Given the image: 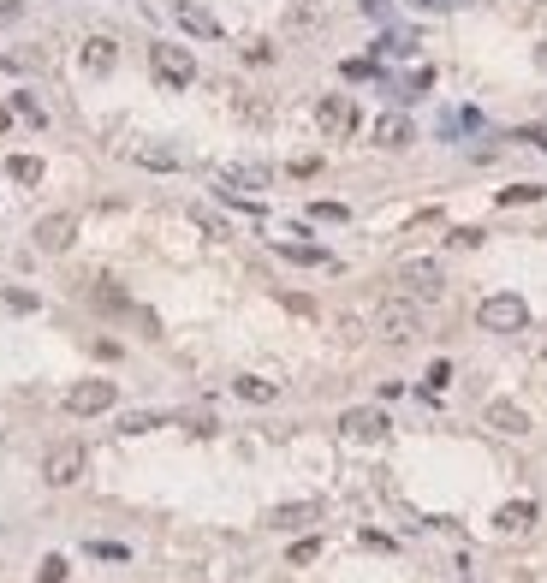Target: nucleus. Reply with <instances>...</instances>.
<instances>
[{
  "mask_svg": "<svg viewBox=\"0 0 547 583\" xmlns=\"http://www.w3.org/2000/svg\"><path fill=\"white\" fill-rule=\"evenodd\" d=\"M476 322L488 327V334H524L530 327V304L518 292H494V298L476 304Z\"/></svg>",
  "mask_w": 547,
  "mask_h": 583,
  "instance_id": "obj_1",
  "label": "nucleus"
},
{
  "mask_svg": "<svg viewBox=\"0 0 547 583\" xmlns=\"http://www.w3.org/2000/svg\"><path fill=\"white\" fill-rule=\"evenodd\" d=\"M393 286H399L404 298H440L447 274H440V262H434V257H404L399 268H393Z\"/></svg>",
  "mask_w": 547,
  "mask_h": 583,
  "instance_id": "obj_2",
  "label": "nucleus"
},
{
  "mask_svg": "<svg viewBox=\"0 0 547 583\" xmlns=\"http://www.w3.org/2000/svg\"><path fill=\"white\" fill-rule=\"evenodd\" d=\"M375 334L393 345H411L422 334V315H417V298H387L381 310H375Z\"/></svg>",
  "mask_w": 547,
  "mask_h": 583,
  "instance_id": "obj_3",
  "label": "nucleus"
},
{
  "mask_svg": "<svg viewBox=\"0 0 547 583\" xmlns=\"http://www.w3.org/2000/svg\"><path fill=\"white\" fill-rule=\"evenodd\" d=\"M84 465H89L84 441H54L48 458H42V476H48V488H72L78 476H84Z\"/></svg>",
  "mask_w": 547,
  "mask_h": 583,
  "instance_id": "obj_4",
  "label": "nucleus"
},
{
  "mask_svg": "<svg viewBox=\"0 0 547 583\" xmlns=\"http://www.w3.org/2000/svg\"><path fill=\"white\" fill-rule=\"evenodd\" d=\"M149 71H155L161 84L185 89L190 78H197V60H190V48H173V42H155L149 48Z\"/></svg>",
  "mask_w": 547,
  "mask_h": 583,
  "instance_id": "obj_5",
  "label": "nucleus"
},
{
  "mask_svg": "<svg viewBox=\"0 0 547 583\" xmlns=\"http://www.w3.org/2000/svg\"><path fill=\"white\" fill-rule=\"evenodd\" d=\"M114 399H119L114 381H78V387H66V411L72 417H101V411H114Z\"/></svg>",
  "mask_w": 547,
  "mask_h": 583,
  "instance_id": "obj_6",
  "label": "nucleus"
},
{
  "mask_svg": "<svg viewBox=\"0 0 547 583\" xmlns=\"http://www.w3.org/2000/svg\"><path fill=\"white\" fill-rule=\"evenodd\" d=\"M316 126L328 131V137H351V131H357V101L351 96H321L316 101Z\"/></svg>",
  "mask_w": 547,
  "mask_h": 583,
  "instance_id": "obj_7",
  "label": "nucleus"
},
{
  "mask_svg": "<svg viewBox=\"0 0 547 583\" xmlns=\"http://www.w3.org/2000/svg\"><path fill=\"white\" fill-rule=\"evenodd\" d=\"M72 239H78V221H72V214H42V221H36V250H42V257L72 250Z\"/></svg>",
  "mask_w": 547,
  "mask_h": 583,
  "instance_id": "obj_8",
  "label": "nucleus"
},
{
  "mask_svg": "<svg viewBox=\"0 0 547 583\" xmlns=\"http://www.w3.org/2000/svg\"><path fill=\"white\" fill-rule=\"evenodd\" d=\"M339 428H346L351 441H381V435H387V411H375V405H357V411H346L339 417Z\"/></svg>",
  "mask_w": 547,
  "mask_h": 583,
  "instance_id": "obj_9",
  "label": "nucleus"
},
{
  "mask_svg": "<svg viewBox=\"0 0 547 583\" xmlns=\"http://www.w3.org/2000/svg\"><path fill=\"white\" fill-rule=\"evenodd\" d=\"M274 173L262 167V161H232V167H220V185L227 191H268Z\"/></svg>",
  "mask_w": 547,
  "mask_h": 583,
  "instance_id": "obj_10",
  "label": "nucleus"
},
{
  "mask_svg": "<svg viewBox=\"0 0 547 583\" xmlns=\"http://www.w3.org/2000/svg\"><path fill=\"white\" fill-rule=\"evenodd\" d=\"M535 500H505L500 512H494V530H500V536H524V530H535Z\"/></svg>",
  "mask_w": 547,
  "mask_h": 583,
  "instance_id": "obj_11",
  "label": "nucleus"
},
{
  "mask_svg": "<svg viewBox=\"0 0 547 583\" xmlns=\"http://www.w3.org/2000/svg\"><path fill=\"white\" fill-rule=\"evenodd\" d=\"M482 423L500 428V435H524V428H530V417H524V405H512V399H488Z\"/></svg>",
  "mask_w": 547,
  "mask_h": 583,
  "instance_id": "obj_12",
  "label": "nucleus"
},
{
  "mask_svg": "<svg viewBox=\"0 0 547 583\" xmlns=\"http://www.w3.org/2000/svg\"><path fill=\"white\" fill-rule=\"evenodd\" d=\"M179 24H185L190 36H209V42L220 36V18L209 13V6H197V0H179Z\"/></svg>",
  "mask_w": 547,
  "mask_h": 583,
  "instance_id": "obj_13",
  "label": "nucleus"
},
{
  "mask_svg": "<svg viewBox=\"0 0 547 583\" xmlns=\"http://www.w3.org/2000/svg\"><path fill=\"white\" fill-rule=\"evenodd\" d=\"M84 66L96 71V78H101V71H114L119 66V42H114V36H89V42H84Z\"/></svg>",
  "mask_w": 547,
  "mask_h": 583,
  "instance_id": "obj_14",
  "label": "nucleus"
},
{
  "mask_svg": "<svg viewBox=\"0 0 547 583\" xmlns=\"http://www.w3.org/2000/svg\"><path fill=\"white\" fill-rule=\"evenodd\" d=\"M316 518H321L316 500H292V506H280L268 524H274V530H303V524H316Z\"/></svg>",
  "mask_w": 547,
  "mask_h": 583,
  "instance_id": "obj_15",
  "label": "nucleus"
},
{
  "mask_svg": "<svg viewBox=\"0 0 547 583\" xmlns=\"http://www.w3.org/2000/svg\"><path fill=\"white\" fill-rule=\"evenodd\" d=\"M375 143H381V149H404V143H411V119L404 114H381L375 119Z\"/></svg>",
  "mask_w": 547,
  "mask_h": 583,
  "instance_id": "obj_16",
  "label": "nucleus"
},
{
  "mask_svg": "<svg viewBox=\"0 0 547 583\" xmlns=\"http://www.w3.org/2000/svg\"><path fill=\"white\" fill-rule=\"evenodd\" d=\"M232 393L250 399V405H274V399H280V387L262 381V375H238V381H232Z\"/></svg>",
  "mask_w": 547,
  "mask_h": 583,
  "instance_id": "obj_17",
  "label": "nucleus"
},
{
  "mask_svg": "<svg viewBox=\"0 0 547 583\" xmlns=\"http://www.w3.org/2000/svg\"><path fill=\"white\" fill-rule=\"evenodd\" d=\"M6 173H13V179H18V185H42V161H36V155H13V161H6Z\"/></svg>",
  "mask_w": 547,
  "mask_h": 583,
  "instance_id": "obj_18",
  "label": "nucleus"
},
{
  "mask_svg": "<svg viewBox=\"0 0 547 583\" xmlns=\"http://www.w3.org/2000/svg\"><path fill=\"white\" fill-rule=\"evenodd\" d=\"M547 197V185H530V179H524V185H505L500 191V209H518V202H542Z\"/></svg>",
  "mask_w": 547,
  "mask_h": 583,
  "instance_id": "obj_19",
  "label": "nucleus"
},
{
  "mask_svg": "<svg viewBox=\"0 0 547 583\" xmlns=\"http://www.w3.org/2000/svg\"><path fill=\"white\" fill-rule=\"evenodd\" d=\"M149 428H161L155 411H125L119 417V435H149Z\"/></svg>",
  "mask_w": 547,
  "mask_h": 583,
  "instance_id": "obj_20",
  "label": "nucleus"
},
{
  "mask_svg": "<svg viewBox=\"0 0 547 583\" xmlns=\"http://www.w3.org/2000/svg\"><path fill=\"white\" fill-rule=\"evenodd\" d=\"M190 221H197V227L209 232V239H232V227L220 221V214H209V209H190Z\"/></svg>",
  "mask_w": 547,
  "mask_h": 583,
  "instance_id": "obj_21",
  "label": "nucleus"
},
{
  "mask_svg": "<svg viewBox=\"0 0 547 583\" xmlns=\"http://www.w3.org/2000/svg\"><path fill=\"white\" fill-rule=\"evenodd\" d=\"M280 257H292V262H328V250H316V244H280Z\"/></svg>",
  "mask_w": 547,
  "mask_h": 583,
  "instance_id": "obj_22",
  "label": "nucleus"
},
{
  "mask_svg": "<svg viewBox=\"0 0 547 583\" xmlns=\"http://www.w3.org/2000/svg\"><path fill=\"white\" fill-rule=\"evenodd\" d=\"M36 583H66V559H60V554H48L42 566H36Z\"/></svg>",
  "mask_w": 547,
  "mask_h": 583,
  "instance_id": "obj_23",
  "label": "nucleus"
},
{
  "mask_svg": "<svg viewBox=\"0 0 547 583\" xmlns=\"http://www.w3.org/2000/svg\"><path fill=\"white\" fill-rule=\"evenodd\" d=\"M321 554V541L316 536H303V541H292V566H310V559Z\"/></svg>",
  "mask_w": 547,
  "mask_h": 583,
  "instance_id": "obj_24",
  "label": "nucleus"
},
{
  "mask_svg": "<svg viewBox=\"0 0 547 583\" xmlns=\"http://www.w3.org/2000/svg\"><path fill=\"white\" fill-rule=\"evenodd\" d=\"M411 48H417V36H381L375 54H411Z\"/></svg>",
  "mask_w": 547,
  "mask_h": 583,
  "instance_id": "obj_25",
  "label": "nucleus"
},
{
  "mask_svg": "<svg viewBox=\"0 0 547 583\" xmlns=\"http://www.w3.org/2000/svg\"><path fill=\"white\" fill-rule=\"evenodd\" d=\"M13 108H18V114L30 119V126H48V114H42V108H36V96H13Z\"/></svg>",
  "mask_w": 547,
  "mask_h": 583,
  "instance_id": "obj_26",
  "label": "nucleus"
},
{
  "mask_svg": "<svg viewBox=\"0 0 547 583\" xmlns=\"http://www.w3.org/2000/svg\"><path fill=\"white\" fill-rule=\"evenodd\" d=\"M137 161H144V167H161V173H167V167H179V161L167 155V149H137Z\"/></svg>",
  "mask_w": 547,
  "mask_h": 583,
  "instance_id": "obj_27",
  "label": "nucleus"
},
{
  "mask_svg": "<svg viewBox=\"0 0 547 583\" xmlns=\"http://www.w3.org/2000/svg\"><path fill=\"white\" fill-rule=\"evenodd\" d=\"M339 71H346V78H375V60H346Z\"/></svg>",
  "mask_w": 547,
  "mask_h": 583,
  "instance_id": "obj_28",
  "label": "nucleus"
},
{
  "mask_svg": "<svg viewBox=\"0 0 547 583\" xmlns=\"http://www.w3.org/2000/svg\"><path fill=\"white\" fill-rule=\"evenodd\" d=\"M310 214H316V221H346V209H339V202H316Z\"/></svg>",
  "mask_w": 547,
  "mask_h": 583,
  "instance_id": "obj_29",
  "label": "nucleus"
},
{
  "mask_svg": "<svg viewBox=\"0 0 547 583\" xmlns=\"http://www.w3.org/2000/svg\"><path fill=\"white\" fill-rule=\"evenodd\" d=\"M6 304H13V310H36V292H18V286H13V292H6Z\"/></svg>",
  "mask_w": 547,
  "mask_h": 583,
  "instance_id": "obj_30",
  "label": "nucleus"
},
{
  "mask_svg": "<svg viewBox=\"0 0 547 583\" xmlns=\"http://www.w3.org/2000/svg\"><path fill=\"white\" fill-rule=\"evenodd\" d=\"M452 244H459V250H470V244H482V232H476V227H459V232H452Z\"/></svg>",
  "mask_w": 547,
  "mask_h": 583,
  "instance_id": "obj_31",
  "label": "nucleus"
},
{
  "mask_svg": "<svg viewBox=\"0 0 547 583\" xmlns=\"http://www.w3.org/2000/svg\"><path fill=\"white\" fill-rule=\"evenodd\" d=\"M411 6H422V13H447L452 0H411Z\"/></svg>",
  "mask_w": 547,
  "mask_h": 583,
  "instance_id": "obj_32",
  "label": "nucleus"
},
{
  "mask_svg": "<svg viewBox=\"0 0 547 583\" xmlns=\"http://www.w3.org/2000/svg\"><path fill=\"white\" fill-rule=\"evenodd\" d=\"M363 13H369V18H387V0H363Z\"/></svg>",
  "mask_w": 547,
  "mask_h": 583,
  "instance_id": "obj_33",
  "label": "nucleus"
},
{
  "mask_svg": "<svg viewBox=\"0 0 547 583\" xmlns=\"http://www.w3.org/2000/svg\"><path fill=\"white\" fill-rule=\"evenodd\" d=\"M24 13V0H0V18H18Z\"/></svg>",
  "mask_w": 547,
  "mask_h": 583,
  "instance_id": "obj_34",
  "label": "nucleus"
},
{
  "mask_svg": "<svg viewBox=\"0 0 547 583\" xmlns=\"http://www.w3.org/2000/svg\"><path fill=\"white\" fill-rule=\"evenodd\" d=\"M524 143H542V149H547V131H542V126H530V131H524Z\"/></svg>",
  "mask_w": 547,
  "mask_h": 583,
  "instance_id": "obj_35",
  "label": "nucleus"
},
{
  "mask_svg": "<svg viewBox=\"0 0 547 583\" xmlns=\"http://www.w3.org/2000/svg\"><path fill=\"white\" fill-rule=\"evenodd\" d=\"M535 66H542V71H547V42H542V48H535Z\"/></svg>",
  "mask_w": 547,
  "mask_h": 583,
  "instance_id": "obj_36",
  "label": "nucleus"
},
{
  "mask_svg": "<svg viewBox=\"0 0 547 583\" xmlns=\"http://www.w3.org/2000/svg\"><path fill=\"white\" fill-rule=\"evenodd\" d=\"M6 126H13V114H6V108H0V131H6Z\"/></svg>",
  "mask_w": 547,
  "mask_h": 583,
  "instance_id": "obj_37",
  "label": "nucleus"
},
{
  "mask_svg": "<svg viewBox=\"0 0 547 583\" xmlns=\"http://www.w3.org/2000/svg\"><path fill=\"white\" fill-rule=\"evenodd\" d=\"M542 327H547V322H542Z\"/></svg>",
  "mask_w": 547,
  "mask_h": 583,
  "instance_id": "obj_38",
  "label": "nucleus"
}]
</instances>
